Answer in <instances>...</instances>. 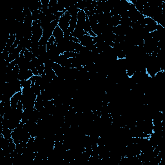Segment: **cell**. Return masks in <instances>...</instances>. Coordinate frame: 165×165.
<instances>
[{"instance_id":"obj_1","label":"cell","mask_w":165,"mask_h":165,"mask_svg":"<svg viewBox=\"0 0 165 165\" xmlns=\"http://www.w3.org/2000/svg\"><path fill=\"white\" fill-rule=\"evenodd\" d=\"M32 36L30 40L32 43H38L40 41L43 36V29L41 26V22L40 21H33L32 26Z\"/></svg>"},{"instance_id":"obj_2","label":"cell","mask_w":165,"mask_h":165,"mask_svg":"<svg viewBox=\"0 0 165 165\" xmlns=\"http://www.w3.org/2000/svg\"><path fill=\"white\" fill-rule=\"evenodd\" d=\"M71 20V16L68 12H66L61 17L59 20L58 27L62 29L63 32H66L69 28V23Z\"/></svg>"},{"instance_id":"obj_3","label":"cell","mask_w":165,"mask_h":165,"mask_svg":"<svg viewBox=\"0 0 165 165\" xmlns=\"http://www.w3.org/2000/svg\"><path fill=\"white\" fill-rule=\"evenodd\" d=\"M86 15L84 10H80L79 12H78L77 17V28H80L83 29L84 25L86 21Z\"/></svg>"},{"instance_id":"obj_4","label":"cell","mask_w":165,"mask_h":165,"mask_svg":"<svg viewBox=\"0 0 165 165\" xmlns=\"http://www.w3.org/2000/svg\"><path fill=\"white\" fill-rule=\"evenodd\" d=\"M33 73L30 69L20 70L18 74V80L20 81H25L30 80L33 76Z\"/></svg>"},{"instance_id":"obj_5","label":"cell","mask_w":165,"mask_h":165,"mask_svg":"<svg viewBox=\"0 0 165 165\" xmlns=\"http://www.w3.org/2000/svg\"><path fill=\"white\" fill-rule=\"evenodd\" d=\"M22 92H18L16 93L10 99V103H11V106L14 109H16L17 105H18V102L21 100V98L22 97Z\"/></svg>"},{"instance_id":"obj_6","label":"cell","mask_w":165,"mask_h":165,"mask_svg":"<svg viewBox=\"0 0 165 165\" xmlns=\"http://www.w3.org/2000/svg\"><path fill=\"white\" fill-rule=\"evenodd\" d=\"M52 36L56 38V43H58L64 38V32L59 27H56L53 31Z\"/></svg>"},{"instance_id":"obj_7","label":"cell","mask_w":165,"mask_h":165,"mask_svg":"<svg viewBox=\"0 0 165 165\" xmlns=\"http://www.w3.org/2000/svg\"><path fill=\"white\" fill-rule=\"evenodd\" d=\"M34 108H35V109L39 111H40L44 108V100L43 99L41 94L38 95L36 100L35 101V103H34Z\"/></svg>"},{"instance_id":"obj_8","label":"cell","mask_w":165,"mask_h":165,"mask_svg":"<svg viewBox=\"0 0 165 165\" xmlns=\"http://www.w3.org/2000/svg\"><path fill=\"white\" fill-rule=\"evenodd\" d=\"M121 18L119 15L112 16L107 25H110L113 27H116L121 25Z\"/></svg>"},{"instance_id":"obj_9","label":"cell","mask_w":165,"mask_h":165,"mask_svg":"<svg viewBox=\"0 0 165 165\" xmlns=\"http://www.w3.org/2000/svg\"><path fill=\"white\" fill-rule=\"evenodd\" d=\"M72 36L74 38H76L77 39H80L82 36L85 35V34H88L84 31L83 29L80 28H76L75 30H74V32L71 34Z\"/></svg>"},{"instance_id":"obj_10","label":"cell","mask_w":165,"mask_h":165,"mask_svg":"<svg viewBox=\"0 0 165 165\" xmlns=\"http://www.w3.org/2000/svg\"><path fill=\"white\" fill-rule=\"evenodd\" d=\"M12 130L9 128H3L1 134L6 140L9 141V142H11L13 141L12 139Z\"/></svg>"},{"instance_id":"obj_11","label":"cell","mask_w":165,"mask_h":165,"mask_svg":"<svg viewBox=\"0 0 165 165\" xmlns=\"http://www.w3.org/2000/svg\"><path fill=\"white\" fill-rule=\"evenodd\" d=\"M24 57L26 59L29 61V62H31L32 59L34 58V56L29 50L24 49Z\"/></svg>"},{"instance_id":"obj_12","label":"cell","mask_w":165,"mask_h":165,"mask_svg":"<svg viewBox=\"0 0 165 165\" xmlns=\"http://www.w3.org/2000/svg\"><path fill=\"white\" fill-rule=\"evenodd\" d=\"M21 87L22 88H29L32 86V82L30 80H25V81H21Z\"/></svg>"},{"instance_id":"obj_13","label":"cell","mask_w":165,"mask_h":165,"mask_svg":"<svg viewBox=\"0 0 165 165\" xmlns=\"http://www.w3.org/2000/svg\"><path fill=\"white\" fill-rule=\"evenodd\" d=\"M76 7L80 10H84L86 7V1H81L76 3Z\"/></svg>"},{"instance_id":"obj_14","label":"cell","mask_w":165,"mask_h":165,"mask_svg":"<svg viewBox=\"0 0 165 165\" xmlns=\"http://www.w3.org/2000/svg\"><path fill=\"white\" fill-rule=\"evenodd\" d=\"M63 54L66 56L68 59L76 58L78 56V54L76 52H64Z\"/></svg>"},{"instance_id":"obj_15","label":"cell","mask_w":165,"mask_h":165,"mask_svg":"<svg viewBox=\"0 0 165 165\" xmlns=\"http://www.w3.org/2000/svg\"><path fill=\"white\" fill-rule=\"evenodd\" d=\"M40 12H41L40 10H37L36 11H34L33 12H32L33 21H39V16H40Z\"/></svg>"},{"instance_id":"obj_16","label":"cell","mask_w":165,"mask_h":165,"mask_svg":"<svg viewBox=\"0 0 165 165\" xmlns=\"http://www.w3.org/2000/svg\"><path fill=\"white\" fill-rule=\"evenodd\" d=\"M57 4H58L57 0H50L49 5V8H55L56 6L57 5Z\"/></svg>"}]
</instances>
